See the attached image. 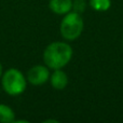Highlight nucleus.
Wrapping results in <instances>:
<instances>
[{"instance_id": "nucleus-1", "label": "nucleus", "mask_w": 123, "mask_h": 123, "mask_svg": "<svg viewBox=\"0 0 123 123\" xmlns=\"http://www.w3.org/2000/svg\"><path fill=\"white\" fill-rule=\"evenodd\" d=\"M72 48L63 41H54L47 45L43 51V63L50 69H62L72 58Z\"/></svg>"}, {"instance_id": "nucleus-2", "label": "nucleus", "mask_w": 123, "mask_h": 123, "mask_svg": "<svg viewBox=\"0 0 123 123\" xmlns=\"http://www.w3.org/2000/svg\"><path fill=\"white\" fill-rule=\"evenodd\" d=\"M1 86L10 96L21 95L27 86V79L17 68H9L1 76Z\"/></svg>"}, {"instance_id": "nucleus-3", "label": "nucleus", "mask_w": 123, "mask_h": 123, "mask_svg": "<svg viewBox=\"0 0 123 123\" xmlns=\"http://www.w3.org/2000/svg\"><path fill=\"white\" fill-rule=\"evenodd\" d=\"M84 28V23L80 13L70 11L64 15L60 25L61 36L67 41L77 40L81 36Z\"/></svg>"}, {"instance_id": "nucleus-4", "label": "nucleus", "mask_w": 123, "mask_h": 123, "mask_svg": "<svg viewBox=\"0 0 123 123\" xmlns=\"http://www.w3.org/2000/svg\"><path fill=\"white\" fill-rule=\"evenodd\" d=\"M27 82L32 85H42L50 79V68L45 65H35L27 71Z\"/></svg>"}, {"instance_id": "nucleus-5", "label": "nucleus", "mask_w": 123, "mask_h": 123, "mask_svg": "<svg viewBox=\"0 0 123 123\" xmlns=\"http://www.w3.org/2000/svg\"><path fill=\"white\" fill-rule=\"evenodd\" d=\"M49 81L54 90L62 91L68 84V76L62 69H54L53 72L50 74Z\"/></svg>"}, {"instance_id": "nucleus-6", "label": "nucleus", "mask_w": 123, "mask_h": 123, "mask_svg": "<svg viewBox=\"0 0 123 123\" xmlns=\"http://www.w3.org/2000/svg\"><path fill=\"white\" fill-rule=\"evenodd\" d=\"M49 8L57 15H65L72 10V0H50Z\"/></svg>"}, {"instance_id": "nucleus-7", "label": "nucleus", "mask_w": 123, "mask_h": 123, "mask_svg": "<svg viewBox=\"0 0 123 123\" xmlns=\"http://www.w3.org/2000/svg\"><path fill=\"white\" fill-rule=\"evenodd\" d=\"M15 120V112L10 106L0 104V123H12Z\"/></svg>"}, {"instance_id": "nucleus-8", "label": "nucleus", "mask_w": 123, "mask_h": 123, "mask_svg": "<svg viewBox=\"0 0 123 123\" xmlns=\"http://www.w3.org/2000/svg\"><path fill=\"white\" fill-rule=\"evenodd\" d=\"M90 6L94 11L105 12L111 6V0H90Z\"/></svg>"}, {"instance_id": "nucleus-9", "label": "nucleus", "mask_w": 123, "mask_h": 123, "mask_svg": "<svg viewBox=\"0 0 123 123\" xmlns=\"http://www.w3.org/2000/svg\"><path fill=\"white\" fill-rule=\"evenodd\" d=\"M86 9V1L85 0H74L72 1V11L77 13H83Z\"/></svg>"}, {"instance_id": "nucleus-10", "label": "nucleus", "mask_w": 123, "mask_h": 123, "mask_svg": "<svg viewBox=\"0 0 123 123\" xmlns=\"http://www.w3.org/2000/svg\"><path fill=\"white\" fill-rule=\"evenodd\" d=\"M44 123H49V122H54V123H58L57 120H54V119H48V120H44L43 121Z\"/></svg>"}, {"instance_id": "nucleus-11", "label": "nucleus", "mask_w": 123, "mask_h": 123, "mask_svg": "<svg viewBox=\"0 0 123 123\" xmlns=\"http://www.w3.org/2000/svg\"><path fill=\"white\" fill-rule=\"evenodd\" d=\"M2 74H3V67H2V64L0 63V79H1Z\"/></svg>"}]
</instances>
